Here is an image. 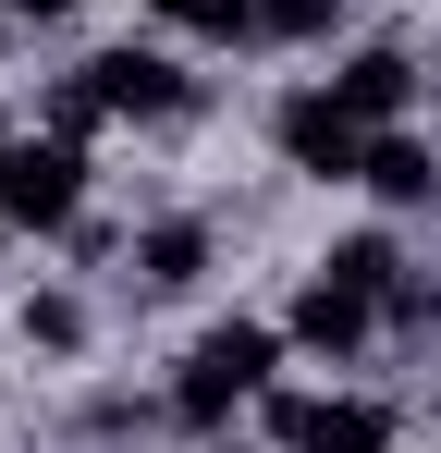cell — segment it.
Listing matches in <instances>:
<instances>
[{"mask_svg": "<svg viewBox=\"0 0 441 453\" xmlns=\"http://www.w3.org/2000/svg\"><path fill=\"white\" fill-rule=\"evenodd\" d=\"M0 12H37V25H50V12H74V0H0Z\"/></svg>", "mask_w": 441, "mask_h": 453, "instance_id": "5bb4252c", "label": "cell"}, {"mask_svg": "<svg viewBox=\"0 0 441 453\" xmlns=\"http://www.w3.org/2000/svg\"><path fill=\"white\" fill-rule=\"evenodd\" d=\"M147 12L184 37H258V0H147Z\"/></svg>", "mask_w": 441, "mask_h": 453, "instance_id": "8fae6325", "label": "cell"}, {"mask_svg": "<svg viewBox=\"0 0 441 453\" xmlns=\"http://www.w3.org/2000/svg\"><path fill=\"white\" fill-rule=\"evenodd\" d=\"M319 270H331V282H356V295H405V257H392V245H380V233H356V245H331V257H319Z\"/></svg>", "mask_w": 441, "mask_h": 453, "instance_id": "30bf717a", "label": "cell"}, {"mask_svg": "<svg viewBox=\"0 0 441 453\" xmlns=\"http://www.w3.org/2000/svg\"><path fill=\"white\" fill-rule=\"evenodd\" d=\"M344 0H258V37H331Z\"/></svg>", "mask_w": 441, "mask_h": 453, "instance_id": "4fadbf2b", "label": "cell"}, {"mask_svg": "<svg viewBox=\"0 0 441 453\" xmlns=\"http://www.w3.org/2000/svg\"><path fill=\"white\" fill-rule=\"evenodd\" d=\"M270 368H282V331L233 319V331H209V343L184 356V380H172V417H184V429H220V417H233V404H245Z\"/></svg>", "mask_w": 441, "mask_h": 453, "instance_id": "6da1fadb", "label": "cell"}, {"mask_svg": "<svg viewBox=\"0 0 441 453\" xmlns=\"http://www.w3.org/2000/svg\"><path fill=\"white\" fill-rule=\"evenodd\" d=\"M331 98H344V111H356L368 135H380V123H392V111H405V98H417V62H405V50H356V62H344V74H331Z\"/></svg>", "mask_w": 441, "mask_h": 453, "instance_id": "ba28073f", "label": "cell"}, {"mask_svg": "<svg viewBox=\"0 0 441 453\" xmlns=\"http://www.w3.org/2000/svg\"><path fill=\"white\" fill-rule=\"evenodd\" d=\"M270 441L282 453H392V417L380 404H344V392H282L270 404Z\"/></svg>", "mask_w": 441, "mask_h": 453, "instance_id": "277c9868", "label": "cell"}, {"mask_svg": "<svg viewBox=\"0 0 441 453\" xmlns=\"http://www.w3.org/2000/svg\"><path fill=\"white\" fill-rule=\"evenodd\" d=\"M25 343L74 356V343H86V306H74V295H25Z\"/></svg>", "mask_w": 441, "mask_h": 453, "instance_id": "7c38bea8", "label": "cell"}, {"mask_svg": "<svg viewBox=\"0 0 441 453\" xmlns=\"http://www.w3.org/2000/svg\"><path fill=\"white\" fill-rule=\"evenodd\" d=\"M270 135H282V159H294V172H319V184H356V172H368V123L331 98V86L282 98V123H270Z\"/></svg>", "mask_w": 441, "mask_h": 453, "instance_id": "3957f363", "label": "cell"}, {"mask_svg": "<svg viewBox=\"0 0 441 453\" xmlns=\"http://www.w3.org/2000/svg\"><path fill=\"white\" fill-rule=\"evenodd\" d=\"M356 184H368V196H392V209H429V196H441V148H429V135H392V123H380Z\"/></svg>", "mask_w": 441, "mask_h": 453, "instance_id": "8992f818", "label": "cell"}, {"mask_svg": "<svg viewBox=\"0 0 441 453\" xmlns=\"http://www.w3.org/2000/svg\"><path fill=\"white\" fill-rule=\"evenodd\" d=\"M368 319H380V295H356V282H331V270H319V282L294 295V343H319V356H356V343H368Z\"/></svg>", "mask_w": 441, "mask_h": 453, "instance_id": "52a82bcc", "label": "cell"}, {"mask_svg": "<svg viewBox=\"0 0 441 453\" xmlns=\"http://www.w3.org/2000/svg\"><path fill=\"white\" fill-rule=\"evenodd\" d=\"M86 86H98V111H123V123H184V111H197V74H172L159 50H98Z\"/></svg>", "mask_w": 441, "mask_h": 453, "instance_id": "5b68a950", "label": "cell"}, {"mask_svg": "<svg viewBox=\"0 0 441 453\" xmlns=\"http://www.w3.org/2000/svg\"><path fill=\"white\" fill-rule=\"evenodd\" d=\"M220 453H233V441H220Z\"/></svg>", "mask_w": 441, "mask_h": 453, "instance_id": "2e32d148", "label": "cell"}, {"mask_svg": "<svg viewBox=\"0 0 441 453\" xmlns=\"http://www.w3.org/2000/svg\"><path fill=\"white\" fill-rule=\"evenodd\" d=\"M74 209H86V148H74V135L0 148V221H25V233H74Z\"/></svg>", "mask_w": 441, "mask_h": 453, "instance_id": "7a4b0ae2", "label": "cell"}, {"mask_svg": "<svg viewBox=\"0 0 441 453\" xmlns=\"http://www.w3.org/2000/svg\"><path fill=\"white\" fill-rule=\"evenodd\" d=\"M135 270H147V295H184V282L209 270V221H147L135 233Z\"/></svg>", "mask_w": 441, "mask_h": 453, "instance_id": "9c48e42d", "label": "cell"}, {"mask_svg": "<svg viewBox=\"0 0 441 453\" xmlns=\"http://www.w3.org/2000/svg\"><path fill=\"white\" fill-rule=\"evenodd\" d=\"M0 148H12V135H0Z\"/></svg>", "mask_w": 441, "mask_h": 453, "instance_id": "9a60e30c", "label": "cell"}]
</instances>
